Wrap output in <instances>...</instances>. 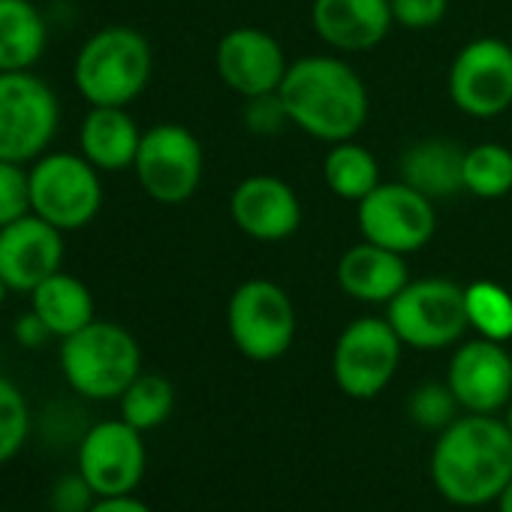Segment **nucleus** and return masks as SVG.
Listing matches in <instances>:
<instances>
[{"label": "nucleus", "instance_id": "11", "mask_svg": "<svg viewBox=\"0 0 512 512\" xmlns=\"http://www.w3.org/2000/svg\"><path fill=\"white\" fill-rule=\"evenodd\" d=\"M401 347L404 344L386 317L353 320L338 335L332 353V377L338 389L359 401L380 395L398 371Z\"/></svg>", "mask_w": 512, "mask_h": 512}, {"label": "nucleus", "instance_id": "6", "mask_svg": "<svg viewBox=\"0 0 512 512\" xmlns=\"http://www.w3.org/2000/svg\"><path fill=\"white\" fill-rule=\"evenodd\" d=\"M226 326L241 356L253 362H275L296 341V305L281 284L253 278L238 284L229 296Z\"/></svg>", "mask_w": 512, "mask_h": 512}, {"label": "nucleus", "instance_id": "30", "mask_svg": "<svg viewBox=\"0 0 512 512\" xmlns=\"http://www.w3.org/2000/svg\"><path fill=\"white\" fill-rule=\"evenodd\" d=\"M455 395L449 386H437L428 383L422 386L413 398H410V416L422 425V428H446L449 422H455Z\"/></svg>", "mask_w": 512, "mask_h": 512}, {"label": "nucleus", "instance_id": "3", "mask_svg": "<svg viewBox=\"0 0 512 512\" xmlns=\"http://www.w3.org/2000/svg\"><path fill=\"white\" fill-rule=\"evenodd\" d=\"M151 70V43L136 28L112 25L82 43L73 82L88 106H130L148 88Z\"/></svg>", "mask_w": 512, "mask_h": 512}, {"label": "nucleus", "instance_id": "24", "mask_svg": "<svg viewBox=\"0 0 512 512\" xmlns=\"http://www.w3.org/2000/svg\"><path fill=\"white\" fill-rule=\"evenodd\" d=\"M323 178H326V187L344 199V202H362L377 184H380V166H377V157L347 139V142H335L323 160Z\"/></svg>", "mask_w": 512, "mask_h": 512}, {"label": "nucleus", "instance_id": "21", "mask_svg": "<svg viewBox=\"0 0 512 512\" xmlns=\"http://www.w3.org/2000/svg\"><path fill=\"white\" fill-rule=\"evenodd\" d=\"M464 151L449 139H422L401 154V181L428 199H452L464 190Z\"/></svg>", "mask_w": 512, "mask_h": 512}, {"label": "nucleus", "instance_id": "33", "mask_svg": "<svg viewBox=\"0 0 512 512\" xmlns=\"http://www.w3.org/2000/svg\"><path fill=\"white\" fill-rule=\"evenodd\" d=\"M94 497L97 494L82 473L61 476L52 488V512H91V506L97 503Z\"/></svg>", "mask_w": 512, "mask_h": 512}, {"label": "nucleus", "instance_id": "27", "mask_svg": "<svg viewBox=\"0 0 512 512\" xmlns=\"http://www.w3.org/2000/svg\"><path fill=\"white\" fill-rule=\"evenodd\" d=\"M175 407V389L160 374H139L121 395V419L139 431H154L169 419Z\"/></svg>", "mask_w": 512, "mask_h": 512}, {"label": "nucleus", "instance_id": "37", "mask_svg": "<svg viewBox=\"0 0 512 512\" xmlns=\"http://www.w3.org/2000/svg\"><path fill=\"white\" fill-rule=\"evenodd\" d=\"M13 290H10V284L4 281V275H0V308H4V302H7V296H10Z\"/></svg>", "mask_w": 512, "mask_h": 512}, {"label": "nucleus", "instance_id": "38", "mask_svg": "<svg viewBox=\"0 0 512 512\" xmlns=\"http://www.w3.org/2000/svg\"><path fill=\"white\" fill-rule=\"evenodd\" d=\"M506 425H509V431H512V401H509V419H506Z\"/></svg>", "mask_w": 512, "mask_h": 512}, {"label": "nucleus", "instance_id": "32", "mask_svg": "<svg viewBox=\"0 0 512 512\" xmlns=\"http://www.w3.org/2000/svg\"><path fill=\"white\" fill-rule=\"evenodd\" d=\"M395 25L407 31H431L446 19L449 0H389Z\"/></svg>", "mask_w": 512, "mask_h": 512}, {"label": "nucleus", "instance_id": "14", "mask_svg": "<svg viewBox=\"0 0 512 512\" xmlns=\"http://www.w3.org/2000/svg\"><path fill=\"white\" fill-rule=\"evenodd\" d=\"M220 82L238 97L275 94L290 70L281 43L260 28H232L220 37L214 52Z\"/></svg>", "mask_w": 512, "mask_h": 512}, {"label": "nucleus", "instance_id": "13", "mask_svg": "<svg viewBox=\"0 0 512 512\" xmlns=\"http://www.w3.org/2000/svg\"><path fill=\"white\" fill-rule=\"evenodd\" d=\"M79 473L97 497L130 494L145 473L142 431L124 419L97 422L79 446Z\"/></svg>", "mask_w": 512, "mask_h": 512}, {"label": "nucleus", "instance_id": "1", "mask_svg": "<svg viewBox=\"0 0 512 512\" xmlns=\"http://www.w3.org/2000/svg\"><path fill=\"white\" fill-rule=\"evenodd\" d=\"M437 491L455 506H485L512 482V431L491 413L449 422L431 455Z\"/></svg>", "mask_w": 512, "mask_h": 512}, {"label": "nucleus", "instance_id": "4", "mask_svg": "<svg viewBox=\"0 0 512 512\" xmlns=\"http://www.w3.org/2000/svg\"><path fill=\"white\" fill-rule=\"evenodd\" d=\"M61 371L73 392L91 401H112L142 374L139 341L118 323L94 320L61 344Z\"/></svg>", "mask_w": 512, "mask_h": 512}, {"label": "nucleus", "instance_id": "17", "mask_svg": "<svg viewBox=\"0 0 512 512\" xmlns=\"http://www.w3.org/2000/svg\"><path fill=\"white\" fill-rule=\"evenodd\" d=\"M232 223L253 241H284L302 226L299 193L278 175H247L229 199Z\"/></svg>", "mask_w": 512, "mask_h": 512}, {"label": "nucleus", "instance_id": "35", "mask_svg": "<svg viewBox=\"0 0 512 512\" xmlns=\"http://www.w3.org/2000/svg\"><path fill=\"white\" fill-rule=\"evenodd\" d=\"M91 512H151V509L130 494H118V497H100L91 506Z\"/></svg>", "mask_w": 512, "mask_h": 512}, {"label": "nucleus", "instance_id": "7", "mask_svg": "<svg viewBox=\"0 0 512 512\" xmlns=\"http://www.w3.org/2000/svg\"><path fill=\"white\" fill-rule=\"evenodd\" d=\"M61 124L55 91L31 70L0 73V160L31 163L46 154Z\"/></svg>", "mask_w": 512, "mask_h": 512}, {"label": "nucleus", "instance_id": "25", "mask_svg": "<svg viewBox=\"0 0 512 512\" xmlns=\"http://www.w3.org/2000/svg\"><path fill=\"white\" fill-rule=\"evenodd\" d=\"M464 190L476 199H503L512 193V151L500 142H482L464 151Z\"/></svg>", "mask_w": 512, "mask_h": 512}, {"label": "nucleus", "instance_id": "22", "mask_svg": "<svg viewBox=\"0 0 512 512\" xmlns=\"http://www.w3.org/2000/svg\"><path fill=\"white\" fill-rule=\"evenodd\" d=\"M31 311L46 323L52 338H70L88 323H94V293L85 281L76 275H67L64 269L46 278L31 293Z\"/></svg>", "mask_w": 512, "mask_h": 512}, {"label": "nucleus", "instance_id": "28", "mask_svg": "<svg viewBox=\"0 0 512 512\" xmlns=\"http://www.w3.org/2000/svg\"><path fill=\"white\" fill-rule=\"evenodd\" d=\"M28 431H31V410L22 389L13 380L0 377V464H7L22 452Z\"/></svg>", "mask_w": 512, "mask_h": 512}, {"label": "nucleus", "instance_id": "8", "mask_svg": "<svg viewBox=\"0 0 512 512\" xmlns=\"http://www.w3.org/2000/svg\"><path fill=\"white\" fill-rule=\"evenodd\" d=\"M386 320L413 350H443L461 341L470 329L464 308V287L446 278L410 281L389 305Z\"/></svg>", "mask_w": 512, "mask_h": 512}, {"label": "nucleus", "instance_id": "12", "mask_svg": "<svg viewBox=\"0 0 512 512\" xmlns=\"http://www.w3.org/2000/svg\"><path fill=\"white\" fill-rule=\"evenodd\" d=\"M449 100L470 118H497L512 106V46L479 37L449 67Z\"/></svg>", "mask_w": 512, "mask_h": 512}, {"label": "nucleus", "instance_id": "5", "mask_svg": "<svg viewBox=\"0 0 512 512\" xmlns=\"http://www.w3.org/2000/svg\"><path fill=\"white\" fill-rule=\"evenodd\" d=\"M31 175V211L61 232L85 229L103 208L100 169L82 154L46 151L28 169Z\"/></svg>", "mask_w": 512, "mask_h": 512}, {"label": "nucleus", "instance_id": "26", "mask_svg": "<svg viewBox=\"0 0 512 512\" xmlns=\"http://www.w3.org/2000/svg\"><path fill=\"white\" fill-rule=\"evenodd\" d=\"M464 308L470 329L479 338L506 344L512 341V293L494 281H473L464 287Z\"/></svg>", "mask_w": 512, "mask_h": 512}, {"label": "nucleus", "instance_id": "23", "mask_svg": "<svg viewBox=\"0 0 512 512\" xmlns=\"http://www.w3.org/2000/svg\"><path fill=\"white\" fill-rule=\"evenodd\" d=\"M49 43V28L34 0H0V73L31 70Z\"/></svg>", "mask_w": 512, "mask_h": 512}, {"label": "nucleus", "instance_id": "36", "mask_svg": "<svg viewBox=\"0 0 512 512\" xmlns=\"http://www.w3.org/2000/svg\"><path fill=\"white\" fill-rule=\"evenodd\" d=\"M497 509H500V512H512V482H509V485L503 488V494L497 497Z\"/></svg>", "mask_w": 512, "mask_h": 512}, {"label": "nucleus", "instance_id": "29", "mask_svg": "<svg viewBox=\"0 0 512 512\" xmlns=\"http://www.w3.org/2000/svg\"><path fill=\"white\" fill-rule=\"evenodd\" d=\"M31 214V175L25 163L0 160V229Z\"/></svg>", "mask_w": 512, "mask_h": 512}, {"label": "nucleus", "instance_id": "31", "mask_svg": "<svg viewBox=\"0 0 512 512\" xmlns=\"http://www.w3.org/2000/svg\"><path fill=\"white\" fill-rule=\"evenodd\" d=\"M244 124L256 136H275L290 124V115L281 103V94H263L244 100Z\"/></svg>", "mask_w": 512, "mask_h": 512}, {"label": "nucleus", "instance_id": "19", "mask_svg": "<svg viewBox=\"0 0 512 512\" xmlns=\"http://www.w3.org/2000/svg\"><path fill=\"white\" fill-rule=\"evenodd\" d=\"M335 275L338 287L350 299L365 305H389L410 284L404 256L371 241L347 247L341 253Z\"/></svg>", "mask_w": 512, "mask_h": 512}, {"label": "nucleus", "instance_id": "16", "mask_svg": "<svg viewBox=\"0 0 512 512\" xmlns=\"http://www.w3.org/2000/svg\"><path fill=\"white\" fill-rule=\"evenodd\" d=\"M458 407L470 413H494L512 401V356L503 344L476 338L464 341L446 374Z\"/></svg>", "mask_w": 512, "mask_h": 512}, {"label": "nucleus", "instance_id": "2", "mask_svg": "<svg viewBox=\"0 0 512 512\" xmlns=\"http://www.w3.org/2000/svg\"><path fill=\"white\" fill-rule=\"evenodd\" d=\"M290 124L320 142H347L368 121V88L359 73L335 55H311L290 64L281 88Z\"/></svg>", "mask_w": 512, "mask_h": 512}, {"label": "nucleus", "instance_id": "34", "mask_svg": "<svg viewBox=\"0 0 512 512\" xmlns=\"http://www.w3.org/2000/svg\"><path fill=\"white\" fill-rule=\"evenodd\" d=\"M13 335H16V341L22 344V347H28V350H34V347H43L49 338H52V332L46 329V323L34 314V311H28V314H22L19 320H16V326H13Z\"/></svg>", "mask_w": 512, "mask_h": 512}, {"label": "nucleus", "instance_id": "18", "mask_svg": "<svg viewBox=\"0 0 512 512\" xmlns=\"http://www.w3.org/2000/svg\"><path fill=\"white\" fill-rule=\"evenodd\" d=\"M311 25L335 52H371L389 37L395 19L389 0H314Z\"/></svg>", "mask_w": 512, "mask_h": 512}, {"label": "nucleus", "instance_id": "15", "mask_svg": "<svg viewBox=\"0 0 512 512\" xmlns=\"http://www.w3.org/2000/svg\"><path fill=\"white\" fill-rule=\"evenodd\" d=\"M64 235L34 211L0 229V275L13 293H34L64 266Z\"/></svg>", "mask_w": 512, "mask_h": 512}, {"label": "nucleus", "instance_id": "10", "mask_svg": "<svg viewBox=\"0 0 512 512\" xmlns=\"http://www.w3.org/2000/svg\"><path fill=\"white\" fill-rule=\"evenodd\" d=\"M356 217L365 241L401 256L422 250L437 232L434 199H428L407 181L377 184L362 202H356Z\"/></svg>", "mask_w": 512, "mask_h": 512}, {"label": "nucleus", "instance_id": "20", "mask_svg": "<svg viewBox=\"0 0 512 512\" xmlns=\"http://www.w3.org/2000/svg\"><path fill=\"white\" fill-rule=\"evenodd\" d=\"M142 142L127 106H91L79 127V154L100 172H121L133 166Z\"/></svg>", "mask_w": 512, "mask_h": 512}, {"label": "nucleus", "instance_id": "9", "mask_svg": "<svg viewBox=\"0 0 512 512\" xmlns=\"http://www.w3.org/2000/svg\"><path fill=\"white\" fill-rule=\"evenodd\" d=\"M202 145L184 124H154L142 133L133 169L142 190L160 205H184L202 184Z\"/></svg>", "mask_w": 512, "mask_h": 512}]
</instances>
